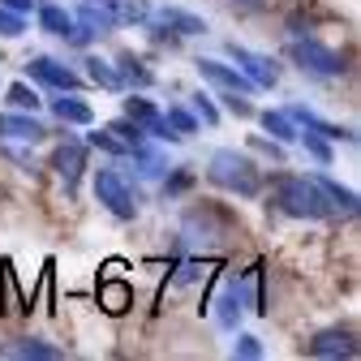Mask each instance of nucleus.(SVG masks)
<instances>
[{
    "label": "nucleus",
    "mask_w": 361,
    "mask_h": 361,
    "mask_svg": "<svg viewBox=\"0 0 361 361\" xmlns=\"http://www.w3.org/2000/svg\"><path fill=\"white\" fill-rule=\"evenodd\" d=\"M305 348H310V357H344V361H353L357 357V336L353 331H319Z\"/></svg>",
    "instance_id": "obj_7"
},
{
    "label": "nucleus",
    "mask_w": 361,
    "mask_h": 361,
    "mask_svg": "<svg viewBox=\"0 0 361 361\" xmlns=\"http://www.w3.org/2000/svg\"><path fill=\"white\" fill-rule=\"evenodd\" d=\"M43 133H48V129H43L35 116H22V112L0 116V138H5V142H39Z\"/></svg>",
    "instance_id": "obj_9"
},
{
    "label": "nucleus",
    "mask_w": 361,
    "mask_h": 361,
    "mask_svg": "<svg viewBox=\"0 0 361 361\" xmlns=\"http://www.w3.org/2000/svg\"><path fill=\"white\" fill-rule=\"evenodd\" d=\"M52 168L61 172V180L73 190V180H78V172L86 168V151H82V142H65V147H56V155H52Z\"/></svg>",
    "instance_id": "obj_11"
},
{
    "label": "nucleus",
    "mask_w": 361,
    "mask_h": 361,
    "mask_svg": "<svg viewBox=\"0 0 361 361\" xmlns=\"http://www.w3.org/2000/svg\"><path fill=\"white\" fill-rule=\"evenodd\" d=\"M108 129H112V133H121V138H125V142H129V147H133V151H138V147H142V142H147V133H142V125H133V121H129V116H125V121H112V125H108Z\"/></svg>",
    "instance_id": "obj_26"
},
{
    "label": "nucleus",
    "mask_w": 361,
    "mask_h": 361,
    "mask_svg": "<svg viewBox=\"0 0 361 361\" xmlns=\"http://www.w3.org/2000/svg\"><path fill=\"white\" fill-rule=\"evenodd\" d=\"M39 9V30H48V35H69L73 30V13H65L61 5H35Z\"/></svg>",
    "instance_id": "obj_18"
},
{
    "label": "nucleus",
    "mask_w": 361,
    "mask_h": 361,
    "mask_svg": "<svg viewBox=\"0 0 361 361\" xmlns=\"http://www.w3.org/2000/svg\"><path fill=\"white\" fill-rule=\"evenodd\" d=\"M99 305H104V314H125L129 305H133V288L121 280V276H104L99 280Z\"/></svg>",
    "instance_id": "obj_10"
},
{
    "label": "nucleus",
    "mask_w": 361,
    "mask_h": 361,
    "mask_svg": "<svg viewBox=\"0 0 361 361\" xmlns=\"http://www.w3.org/2000/svg\"><path fill=\"white\" fill-rule=\"evenodd\" d=\"M9 104H13L18 112H35V108H39V95H35L26 82H13V86H9Z\"/></svg>",
    "instance_id": "obj_25"
},
{
    "label": "nucleus",
    "mask_w": 361,
    "mask_h": 361,
    "mask_svg": "<svg viewBox=\"0 0 361 361\" xmlns=\"http://www.w3.org/2000/svg\"><path fill=\"white\" fill-rule=\"evenodd\" d=\"M0 353H5V357H35V361H56L61 357L56 344H43V340H18V344L0 348Z\"/></svg>",
    "instance_id": "obj_20"
},
{
    "label": "nucleus",
    "mask_w": 361,
    "mask_h": 361,
    "mask_svg": "<svg viewBox=\"0 0 361 361\" xmlns=\"http://www.w3.org/2000/svg\"><path fill=\"white\" fill-rule=\"evenodd\" d=\"M288 56H293L305 73H319V78H340V73L348 69L344 56L331 52V48H323L319 39H297V43H288Z\"/></svg>",
    "instance_id": "obj_4"
},
{
    "label": "nucleus",
    "mask_w": 361,
    "mask_h": 361,
    "mask_svg": "<svg viewBox=\"0 0 361 361\" xmlns=\"http://www.w3.org/2000/svg\"><path fill=\"white\" fill-rule=\"evenodd\" d=\"M151 30H176V35H202L207 30V22L202 18H194V13H185V9H164L159 18H155V26Z\"/></svg>",
    "instance_id": "obj_14"
},
{
    "label": "nucleus",
    "mask_w": 361,
    "mask_h": 361,
    "mask_svg": "<svg viewBox=\"0 0 361 361\" xmlns=\"http://www.w3.org/2000/svg\"><path fill=\"white\" fill-rule=\"evenodd\" d=\"M164 121H168V129L176 133V138H190V133H198V121H194L185 108H168V116H164Z\"/></svg>",
    "instance_id": "obj_24"
},
{
    "label": "nucleus",
    "mask_w": 361,
    "mask_h": 361,
    "mask_svg": "<svg viewBox=\"0 0 361 361\" xmlns=\"http://www.w3.org/2000/svg\"><path fill=\"white\" fill-rule=\"evenodd\" d=\"M241 310H245V293H241V280H228L224 284V293H219V327H237V319H241Z\"/></svg>",
    "instance_id": "obj_12"
},
{
    "label": "nucleus",
    "mask_w": 361,
    "mask_h": 361,
    "mask_svg": "<svg viewBox=\"0 0 361 361\" xmlns=\"http://www.w3.org/2000/svg\"><path fill=\"white\" fill-rule=\"evenodd\" d=\"M95 194H99V202H104L116 219H133V215H138V190H133L121 172H112V168H104V172L95 176Z\"/></svg>",
    "instance_id": "obj_3"
},
{
    "label": "nucleus",
    "mask_w": 361,
    "mask_h": 361,
    "mask_svg": "<svg viewBox=\"0 0 361 361\" xmlns=\"http://www.w3.org/2000/svg\"><path fill=\"white\" fill-rule=\"evenodd\" d=\"M86 78H90V82H99L104 90H121V73H116L108 61H99V56H90V61H86Z\"/></svg>",
    "instance_id": "obj_21"
},
{
    "label": "nucleus",
    "mask_w": 361,
    "mask_h": 361,
    "mask_svg": "<svg viewBox=\"0 0 361 361\" xmlns=\"http://www.w3.org/2000/svg\"><path fill=\"white\" fill-rule=\"evenodd\" d=\"M194 112L207 121V125H215L219 121V112H215V104H211V95H202V90H198V95H194Z\"/></svg>",
    "instance_id": "obj_32"
},
{
    "label": "nucleus",
    "mask_w": 361,
    "mask_h": 361,
    "mask_svg": "<svg viewBox=\"0 0 361 361\" xmlns=\"http://www.w3.org/2000/svg\"><path fill=\"white\" fill-rule=\"evenodd\" d=\"M0 280H5V314L18 310V284H13V267L0 262Z\"/></svg>",
    "instance_id": "obj_30"
},
{
    "label": "nucleus",
    "mask_w": 361,
    "mask_h": 361,
    "mask_svg": "<svg viewBox=\"0 0 361 361\" xmlns=\"http://www.w3.org/2000/svg\"><path fill=\"white\" fill-rule=\"evenodd\" d=\"M198 73H202L207 82H215L219 90H233V95H250V90H254V82H250L241 69L219 65V61H198Z\"/></svg>",
    "instance_id": "obj_8"
},
{
    "label": "nucleus",
    "mask_w": 361,
    "mask_h": 361,
    "mask_svg": "<svg viewBox=\"0 0 361 361\" xmlns=\"http://www.w3.org/2000/svg\"><path fill=\"white\" fill-rule=\"evenodd\" d=\"M241 5H258V0H241Z\"/></svg>",
    "instance_id": "obj_34"
},
{
    "label": "nucleus",
    "mask_w": 361,
    "mask_h": 361,
    "mask_svg": "<svg viewBox=\"0 0 361 361\" xmlns=\"http://www.w3.org/2000/svg\"><path fill=\"white\" fill-rule=\"evenodd\" d=\"M276 202L293 219H327L331 215V202H327V194L319 190L314 176H280L276 180Z\"/></svg>",
    "instance_id": "obj_1"
},
{
    "label": "nucleus",
    "mask_w": 361,
    "mask_h": 361,
    "mask_svg": "<svg viewBox=\"0 0 361 361\" xmlns=\"http://www.w3.org/2000/svg\"><path fill=\"white\" fill-rule=\"evenodd\" d=\"M116 65H121V69H116L121 82H129V86H151V69H142V61H133L129 52H125Z\"/></svg>",
    "instance_id": "obj_23"
},
{
    "label": "nucleus",
    "mask_w": 361,
    "mask_h": 361,
    "mask_svg": "<svg viewBox=\"0 0 361 361\" xmlns=\"http://www.w3.org/2000/svg\"><path fill=\"white\" fill-rule=\"evenodd\" d=\"M202 271H207V262H202V258H190V262L180 267L176 276H172V288H185V284H194V280L202 276Z\"/></svg>",
    "instance_id": "obj_27"
},
{
    "label": "nucleus",
    "mask_w": 361,
    "mask_h": 361,
    "mask_svg": "<svg viewBox=\"0 0 361 361\" xmlns=\"http://www.w3.org/2000/svg\"><path fill=\"white\" fill-rule=\"evenodd\" d=\"M207 176L215 180L219 190L241 194V198H254V194L262 190V176H258L254 159H250V155H241V151H233V147H224V151H215V155H211Z\"/></svg>",
    "instance_id": "obj_2"
},
{
    "label": "nucleus",
    "mask_w": 361,
    "mask_h": 361,
    "mask_svg": "<svg viewBox=\"0 0 361 361\" xmlns=\"http://www.w3.org/2000/svg\"><path fill=\"white\" fill-rule=\"evenodd\" d=\"M86 142H90V147H99V151H108V155H133V147L121 138V133H112V129H99V133H90Z\"/></svg>",
    "instance_id": "obj_22"
},
{
    "label": "nucleus",
    "mask_w": 361,
    "mask_h": 361,
    "mask_svg": "<svg viewBox=\"0 0 361 361\" xmlns=\"http://www.w3.org/2000/svg\"><path fill=\"white\" fill-rule=\"evenodd\" d=\"M52 112H56L61 125H90V121H95L90 104H82L73 90H69V95H61V99H52Z\"/></svg>",
    "instance_id": "obj_15"
},
{
    "label": "nucleus",
    "mask_w": 361,
    "mask_h": 361,
    "mask_svg": "<svg viewBox=\"0 0 361 361\" xmlns=\"http://www.w3.org/2000/svg\"><path fill=\"white\" fill-rule=\"evenodd\" d=\"M262 129H267L276 142H297V138H301V129H297V121H293L288 112H262Z\"/></svg>",
    "instance_id": "obj_17"
},
{
    "label": "nucleus",
    "mask_w": 361,
    "mask_h": 361,
    "mask_svg": "<svg viewBox=\"0 0 361 361\" xmlns=\"http://www.w3.org/2000/svg\"><path fill=\"white\" fill-rule=\"evenodd\" d=\"M233 357H245V361L262 357V344H258V336H237V344H233Z\"/></svg>",
    "instance_id": "obj_31"
},
{
    "label": "nucleus",
    "mask_w": 361,
    "mask_h": 361,
    "mask_svg": "<svg viewBox=\"0 0 361 361\" xmlns=\"http://www.w3.org/2000/svg\"><path fill=\"white\" fill-rule=\"evenodd\" d=\"M228 56H233V61H237V69H241V73H245L254 86H262V90H271V86L280 82V69L271 65L267 56L250 52V48H237V43H228Z\"/></svg>",
    "instance_id": "obj_5"
},
{
    "label": "nucleus",
    "mask_w": 361,
    "mask_h": 361,
    "mask_svg": "<svg viewBox=\"0 0 361 361\" xmlns=\"http://www.w3.org/2000/svg\"><path fill=\"white\" fill-rule=\"evenodd\" d=\"M301 138H305V151L314 155V159H319V164H331V147H327V138H319V133H301Z\"/></svg>",
    "instance_id": "obj_29"
},
{
    "label": "nucleus",
    "mask_w": 361,
    "mask_h": 361,
    "mask_svg": "<svg viewBox=\"0 0 361 361\" xmlns=\"http://www.w3.org/2000/svg\"><path fill=\"white\" fill-rule=\"evenodd\" d=\"M319 180V190L327 194V202H331V211H344V215H357V194L353 190H344V185H336L331 176H314Z\"/></svg>",
    "instance_id": "obj_19"
},
{
    "label": "nucleus",
    "mask_w": 361,
    "mask_h": 361,
    "mask_svg": "<svg viewBox=\"0 0 361 361\" xmlns=\"http://www.w3.org/2000/svg\"><path fill=\"white\" fill-rule=\"evenodd\" d=\"M73 22H78L82 30H90V35H108V30L116 26V13H112V9H95V0H86Z\"/></svg>",
    "instance_id": "obj_16"
},
{
    "label": "nucleus",
    "mask_w": 361,
    "mask_h": 361,
    "mask_svg": "<svg viewBox=\"0 0 361 361\" xmlns=\"http://www.w3.org/2000/svg\"><path fill=\"white\" fill-rule=\"evenodd\" d=\"M22 30H26L22 13H13V9H0V39H18Z\"/></svg>",
    "instance_id": "obj_28"
},
{
    "label": "nucleus",
    "mask_w": 361,
    "mask_h": 361,
    "mask_svg": "<svg viewBox=\"0 0 361 361\" xmlns=\"http://www.w3.org/2000/svg\"><path fill=\"white\" fill-rule=\"evenodd\" d=\"M288 116H293V121H301L310 133H319V138H327V142H357V133H353V129L327 125V121H319V116H314V112H305V108H293Z\"/></svg>",
    "instance_id": "obj_13"
},
{
    "label": "nucleus",
    "mask_w": 361,
    "mask_h": 361,
    "mask_svg": "<svg viewBox=\"0 0 361 361\" xmlns=\"http://www.w3.org/2000/svg\"><path fill=\"white\" fill-rule=\"evenodd\" d=\"M0 9H13V13H22V18H26V13L35 9V0H0Z\"/></svg>",
    "instance_id": "obj_33"
},
{
    "label": "nucleus",
    "mask_w": 361,
    "mask_h": 361,
    "mask_svg": "<svg viewBox=\"0 0 361 361\" xmlns=\"http://www.w3.org/2000/svg\"><path fill=\"white\" fill-rule=\"evenodd\" d=\"M26 73H30L35 82H43V86H56V90H73V86H78V73L65 69V65L52 61V56H35V61H26Z\"/></svg>",
    "instance_id": "obj_6"
}]
</instances>
